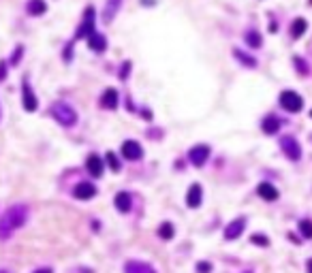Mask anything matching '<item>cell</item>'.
Listing matches in <instances>:
<instances>
[{"label": "cell", "instance_id": "16", "mask_svg": "<svg viewBox=\"0 0 312 273\" xmlns=\"http://www.w3.org/2000/svg\"><path fill=\"white\" fill-rule=\"evenodd\" d=\"M118 90L116 88H107L103 92V96H101V107H105V109H116L118 107Z\"/></svg>", "mask_w": 312, "mask_h": 273}, {"label": "cell", "instance_id": "22", "mask_svg": "<svg viewBox=\"0 0 312 273\" xmlns=\"http://www.w3.org/2000/svg\"><path fill=\"white\" fill-rule=\"evenodd\" d=\"M233 56H235V60H239L244 66H248V68H255L257 66V60L253 56H248L246 52H242V49H233Z\"/></svg>", "mask_w": 312, "mask_h": 273}, {"label": "cell", "instance_id": "31", "mask_svg": "<svg viewBox=\"0 0 312 273\" xmlns=\"http://www.w3.org/2000/svg\"><path fill=\"white\" fill-rule=\"evenodd\" d=\"M7 79V62H0V81Z\"/></svg>", "mask_w": 312, "mask_h": 273}, {"label": "cell", "instance_id": "4", "mask_svg": "<svg viewBox=\"0 0 312 273\" xmlns=\"http://www.w3.org/2000/svg\"><path fill=\"white\" fill-rule=\"evenodd\" d=\"M280 105H282V109H284V111L297 113V111H302L304 98L299 96L297 92H293V90H284V92L280 94Z\"/></svg>", "mask_w": 312, "mask_h": 273}, {"label": "cell", "instance_id": "20", "mask_svg": "<svg viewBox=\"0 0 312 273\" xmlns=\"http://www.w3.org/2000/svg\"><path fill=\"white\" fill-rule=\"evenodd\" d=\"M306 28H308L306 19H304V17H297V19L291 23V37H293V39H299V37H304Z\"/></svg>", "mask_w": 312, "mask_h": 273}, {"label": "cell", "instance_id": "27", "mask_svg": "<svg viewBox=\"0 0 312 273\" xmlns=\"http://www.w3.org/2000/svg\"><path fill=\"white\" fill-rule=\"evenodd\" d=\"M293 64H295V68H297L302 75H308V70H310V68H308V64L302 60V58H293Z\"/></svg>", "mask_w": 312, "mask_h": 273}, {"label": "cell", "instance_id": "2", "mask_svg": "<svg viewBox=\"0 0 312 273\" xmlns=\"http://www.w3.org/2000/svg\"><path fill=\"white\" fill-rule=\"evenodd\" d=\"M50 113L52 117L60 124V126H66V128H73L77 124V111L71 107L69 103H54L50 107Z\"/></svg>", "mask_w": 312, "mask_h": 273}, {"label": "cell", "instance_id": "26", "mask_svg": "<svg viewBox=\"0 0 312 273\" xmlns=\"http://www.w3.org/2000/svg\"><path fill=\"white\" fill-rule=\"evenodd\" d=\"M250 241H253L255 245H261V247H268L270 245V239H268L265 235H261V233H257V235L250 237Z\"/></svg>", "mask_w": 312, "mask_h": 273}, {"label": "cell", "instance_id": "36", "mask_svg": "<svg viewBox=\"0 0 312 273\" xmlns=\"http://www.w3.org/2000/svg\"><path fill=\"white\" fill-rule=\"evenodd\" d=\"M242 273H253V271H242Z\"/></svg>", "mask_w": 312, "mask_h": 273}, {"label": "cell", "instance_id": "11", "mask_svg": "<svg viewBox=\"0 0 312 273\" xmlns=\"http://www.w3.org/2000/svg\"><path fill=\"white\" fill-rule=\"evenodd\" d=\"M201 201H203V188L199 184H193L188 188V192H186V205L195 209V207L201 205Z\"/></svg>", "mask_w": 312, "mask_h": 273}, {"label": "cell", "instance_id": "10", "mask_svg": "<svg viewBox=\"0 0 312 273\" xmlns=\"http://www.w3.org/2000/svg\"><path fill=\"white\" fill-rule=\"evenodd\" d=\"M122 156L126 160H141L143 147L137 143V141H124V143H122Z\"/></svg>", "mask_w": 312, "mask_h": 273}, {"label": "cell", "instance_id": "21", "mask_svg": "<svg viewBox=\"0 0 312 273\" xmlns=\"http://www.w3.org/2000/svg\"><path fill=\"white\" fill-rule=\"evenodd\" d=\"M47 11L45 0H28V13L30 15H43Z\"/></svg>", "mask_w": 312, "mask_h": 273}, {"label": "cell", "instance_id": "7", "mask_svg": "<svg viewBox=\"0 0 312 273\" xmlns=\"http://www.w3.org/2000/svg\"><path fill=\"white\" fill-rule=\"evenodd\" d=\"M21 105H24L26 111H37V107H39V101H37V96H34L28 79L21 81Z\"/></svg>", "mask_w": 312, "mask_h": 273}, {"label": "cell", "instance_id": "30", "mask_svg": "<svg viewBox=\"0 0 312 273\" xmlns=\"http://www.w3.org/2000/svg\"><path fill=\"white\" fill-rule=\"evenodd\" d=\"M21 52H24V47L17 45V49L13 52V56H11V64H17V62L21 60Z\"/></svg>", "mask_w": 312, "mask_h": 273}, {"label": "cell", "instance_id": "9", "mask_svg": "<svg viewBox=\"0 0 312 273\" xmlns=\"http://www.w3.org/2000/svg\"><path fill=\"white\" fill-rule=\"evenodd\" d=\"M73 196L79 198V201H90V198L97 196V186L90 184V182H81V184L75 186Z\"/></svg>", "mask_w": 312, "mask_h": 273}, {"label": "cell", "instance_id": "33", "mask_svg": "<svg viewBox=\"0 0 312 273\" xmlns=\"http://www.w3.org/2000/svg\"><path fill=\"white\" fill-rule=\"evenodd\" d=\"M32 273H54L50 267H43V269H37V271H32Z\"/></svg>", "mask_w": 312, "mask_h": 273}, {"label": "cell", "instance_id": "29", "mask_svg": "<svg viewBox=\"0 0 312 273\" xmlns=\"http://www.w3.org/2000/svg\"><path fill=\"white\" fill-rule=\"evenodd\" d=\"M197 273H212V263H208V260L197 263Z\"/></svg>", "mask_w": 312, "mask_h": 273}, {"label": "cell", "instance_id": "5", "mask_svg": "<svg viewBox=\"0 0 312 273\" xmlns=\"http://www.w3.org/2000/svg\"><path fill=\"white\" fill-rule=\"evenodd\" d=\"M280 147H282L284 156L289 158V160H299V158H302V147H299L295 137H291V135L280 137Z\"/></svg>", "mask_w": 312, "mask_h": 273}, {"label": "cell", "instance_id": "14", "mask_svg": "<svg viewBox=\"0 0 312 273\" xmlns=\"http://www.w3.org/2000/svg\"><path fill=\"white\" fill-rule=\"evenodd\" d=\"M280 126H282V120L280 117H276V115H268L265 120L261 122V128H263V133L265 135H276L280 130Z\"/></svg>", "mask_w": 312, "mask_h": 273}, {"label": "cell", "instance_id": "6", "mask_svg": "<svg viewBox=\"0 0 312 273\" xmlns=\"http://www.w3.org/2000/svg\"><path fill=\"white\" fill-rule=\"evenodd\" d=\"M208 158H210V145L199 143V145L188 150V160L193 167H203V164L208 162Z\"/></svg>", "mask_w": 312, "mask_h": 273}, {"label": "cell", "instance_id": "34", "mask_svg": "<svg viewBox=\"0 0 312 273\" xmlns=\"http://www.w3.org/2000/svg\"><path fill=\"white\" fill-rule=\"evenodd\" d=\"M306 269H308V273H312V258L308 260V265H306Z\"/></svg>", "mask_w": 312, "mask_h": 273}, {"label": "cell", "instance_id": "12", "mask_svg": "<svg viewBox=\"0 0 312 273\" xmlns=\"http://www.w3.org/2000/svg\"><path fill=\"white\" fill-rule=\"evenodd\" d=\"M86 169H88V173L92 177H101L103 175V169H105L101 156H97V154H90L88 160H86Z\"/></svg>", "mask_w": 312, "mask_h": 273}, {"label": "cell", "instance_id": "8", "mask_svg": "<svg viewBox=\"0 0 312 273\" xmlns=\"http://www.w3.org/2000/svg\"><path fill=\"white\" fill-rule=\"evenodd\" d=\"M244 229H246V218H235V220H231L229 224H227V229H225V239L227 241L237 239V237L244 233Z\"/></svg>", "mask_w": 312, "mask_h": 273}, {"label": "cell", "instance_id": "19", "mask_svg": "<svg viewBox=\"0 0 312 273\" xmlns=\"http://www.w3.org/2000/svg\"><path fill=\"white\" fill-rule=\"evenodd\" d=\"M120 5H122V0H107V7H105V13H103V19L109 23L114 19V15L118 13Z\"/></svg>", "mask_w": 312, "mask_h": 273}, {"label": "cell", "instance_id": "25", "mask_svg": "<svg viewBox=\"0 0 312 273\" xmlns=\"http://www.w3.org/2000/svg\"><path fill=\"white\" fill-rule=\"evenodd\" d=\"M299 231H302V235L306 237V239H310L312 237V220H308V218H304V220H299Z\"/></svg>", "mask_w": 312, "mask_h": 273}, {"label": "cell", "instance_id": "1", "mask_svg": "<svg viewBox=\"0 0 312 273\" xmlns=\"http://www.w3.org/2000/svg\"><path fill=\"white\" fill-rule=\"evenodd\" d=\"M28 220V207L26 205H13L0 216V239H9L17 229H21Z\"/></svg>", "mask_w": 312, "mask_h": 273}, {"label": "cell", "instance_id": "17", "mask_svg": "<svg viewBox=\"0 0 312 273\" xmlns=\"http://www.w3.org/2000/svg\"><path fill=\"white\" fill-rule=\"evenodd\" d=\"M88 47L92 52H105L107 49V39L103 37V34H99V32H92L90 37H88Z\"/></svg>", "mask_w": 312, "mask_h": 273}, {"label": "cell", "instance_id": "3", "mask_svg": "<svg viewBox=\"0 0 312 273\" xmlns=\"http://www.w3.org/2000/svg\"><path fill=\"white\" fill-rule=\"evenodd\" d=\"M94 23H97V11H94V7H88L86 11H83L81 23H79V28H77V32H75V41H79V39H88L90 34L94 32Z\"/></svg>", "mask_w": 312, "mask_h": 273}, {"label": "cell", "instance_id": "24", "mask_svg": "<svg viewBox=\"0 0 312 273\" xmlns=\"http://www.w3.org/2000/svg\"><path fill=\"white\" fill-rule=\"evenodd\" d=\"M246 43H248L250 47H255V49H257V47L263 45V39H261V34H259L257 30H248V32H246Z\"/></svg>", "mask_w": 312, "mask_h": 273}, {"label": "cell", "instance_id": "23", "mask_svg": "<svg viewBox=\"0 0 312 273\" xmlns=\"http://www.w3.org/2000/svg\"><path fill=\"white\" fill-rule=\"evenodd\" d=\"M173 235H175V229H173L171 222H163L161 227H159V237H161V239L169 241V239H173Z\"/></svg>", "mask_w": 312, "mask_h": 273}, {"label": "cell", "instance_id": "13", "mask_svg": "<svg viewBox=\"0 0 312 273\" xmlns=\"http://www.w3.org/2000/svg\"><path fill=\"white\" fill-rule=\"evenodd\" d=\"M124 273H156L152 265L143 263V260H128L124 265Z\"/></svg>", "mask_w": 312, "mask_h": 273}, {"label": "cell", "instance_id": "15", "mask_svg": "<svg viewBox=\"0 0 312 273\" xmlns=\"http://www.w3.org/2000/svg\"><path fill=\"white\" fill-rule=\"evenodd\" d=\"M257 194L263 201H276L278 198V190H276V186H272L270 182H263V184L257 186Z\"/></svg>", "mask_w": 312, "mask_h": 273}, {"label": "cell", "instance_id": "18", "mask_svg": "<svg viewBox=\"0 0 312 273\" xmlns=\"http://www.w3.org/2000/svg\"><path fill=\"white\" fill-rule=\"evenodd\" d=\"M114 203H116V207L120 211L126 213L130 207H133V196H130V192H118L116 198H114Z\"/></svg>", "mask_w": 312, "mask_h": 273}, {"label": "cell", "instance_id": "35", "mask_svg": "<svg viewBox=\"0 0 312 273\" xmlns=\"http://www.w3.org/2000/svg\"><path fill=\"white\" fill-rule=\"evenodd\" d=\"M0 273H9V271L7 269H0Z\"/></svg>", "mask_w": 312, "mask_h": 273}, {"label": "cell", "instance_id": "28", "mask_svg": "<svg viewBox=\"0 0 312 273\" xmlns=\"http://www.w3.org/2000/svg\"><path fill=\"white\" fill-rule=\"evenodd\" d=\"M107 162H109V167H112L114 171H120V160L116 158L114 152H107Z\"/></svg>", "mask_w": 312, "mask_h": 273}, {"label": "cell", "instance_id": "32", "mask_svg": "<svg viewBox=\"0 0 312 273\" xmlns=\"http://www.w3.org/2000/svg\"><path fill=\"white\" fill-rule=\"evenodd\" d=\"M128 68H130V62H124V66H122V79L128 77Z\"/></svg>", "mask_w": 312, "mask_h": 273}]
</instances>
